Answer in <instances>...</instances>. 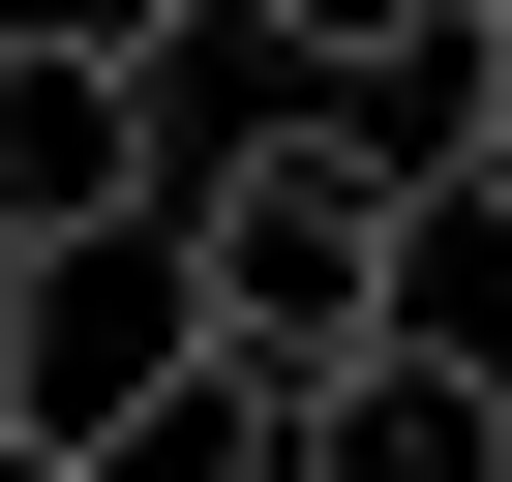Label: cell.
<instances>
[{"mask_svg": "<svg viewBox=\"0 0 512 482\" xmlns=\"http://www.w3.org/2000/svg\"><path fill=\"white\" fill-rule=\"evenodd\" d=\"M181 241H211V362H241V392H302V362L422 332V241H452V151H392L362 91H272V121H211Z\"/></svg>", "mask_w": 512, "mask_h": 482, "instance_id": "1", "label": "cell"}, {"mask_svg": "<svg viewBox=\"0 0 512 482\" xmlns=\"http://www.w3.org/2000/svg\"><path fill=\"white\" fill-rule=\"evenodd\" d=\"M0 392L91 422V452L211 392V241H181V181H151V211H91V241H0Z\"/></svg>", "mask_w": 512, "mask_h": 482, "instance_id": "2", "label": "cell"}, {"mask_svg": "<svg viewBox=\"0 0 512 482\" xmlns=\"http://www.w3.org/2000/svg\"><path fill=\"white\" fill-rule=\"evenodd\" d=\"M181 181V61L151 31H0V241H91Z\"/></svg>", "mask_w": 512, "mask_h": 482, "instance_id": "3", "label": "cell"}, {"mask_svg": "<svg viewBox=\"0 0 512 482\" xmlns=\"http://www.w3.org/2000/svg\"><path fill=\"white\" fill-rule=\"evenodd\" d=\"M272 482H512V362L422 302V332H362V362L272 392Z\"/></svg>", "mask_w": 512, "mask_h": 482, "instance_id": "4", "label": "cell"}, {"mask_svg": "<svg viewBox=\"0 0 512 482\" xmlns=\"http://www.w3.org/2000/svg\"><path fill=\"white\" fill-rule=\"evenodd\" d=\"M241 31H272L302 91H392V61H452V31H482V0H241Z\"/></svg>", "mask_w": 512, "mask_h": 482, "instance_id": "5", "label": "cell"}, {"mask_svg": "<svg viewBox=\"0 0 512 482\" xmlns=\"http://www.w3.org/2000/svg\"><path fill=\"white\" fill-rule=\"evenodd\" d=\"M452 241H512V0L452 31Z\"/></svg>", "mask_w": 512, "mask_h": 482, "instance_id": "6", "label": "cell"}, {"mask_svg": "<svg viewBox=\"0 0 512 482\" xmlns=\"http://www.w3.org/2000/svg\"><path fill=\"white\" fill-rule=\"evenodd\" d=\"M0 482H121V452H91V422H31V392H0Z\"/></svg>", "mask_w": 512, "mask_h": 482, "instance_id": "7", "label": "cell"}]
</instances>
